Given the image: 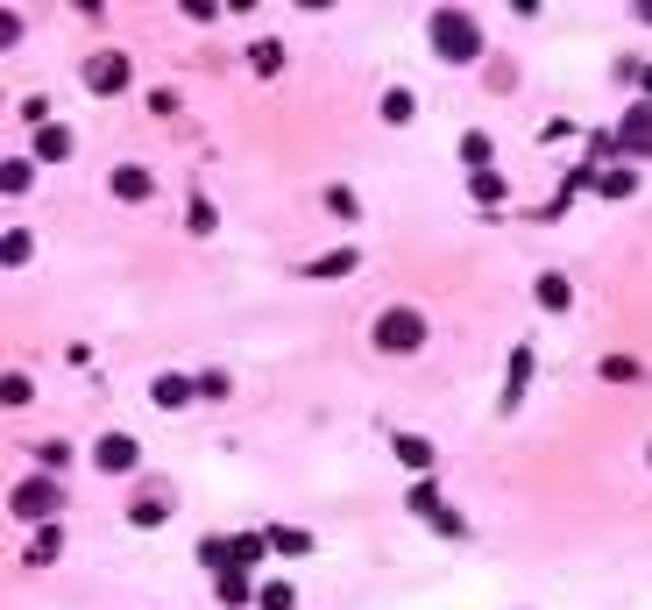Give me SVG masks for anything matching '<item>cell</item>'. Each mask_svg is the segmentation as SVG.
Returning <instances> with one entry per match:
<instances>
[{"instance_id":"cell-14","label":"cell","mask_w":652,"mask_h":610,"mask_svg":"<svg viewBox=\"0 0 652 610\" xmlns=\"http://www.w3.org/2000/svg\"><path fill=\"white\" fill-rule=\"evenodd\" d=\"M532 291H539V313H567V305H575V284H567L560 270H539Z\"/></svg>"},{"instance_id":"cell-22","label":"cell","mask_w":652,"mask_h":610,"mask_svg":"<svg viewBox=\"0 0 652 610\" xmlns=\"http://www.w3.org/2000/svg\"><path fill=\"white\" fill-rule=\"evenodd\" d=\"M270 554H312V532H298V525H270Z\"/></svg>"},{"instance_id":"cell-2","label":"cell","mask_w":652,"mask_h":610,"mask_svg":"<svg viewBox=\"0 0 652 610\" xmlns=\"http://www.w3.org/2000/svg\"><path fill=\"white\" fill-rule=\"evenodd\" d=\"M426 313L419 305H390V313H376V327H369V341L383 348V355H419L426 348Z\"/></svg>"},{"instance_id":"cell-12","label":"cell","mask_w":652,"mask_h":610,"mask_svg":"<svg viewBox=\"0 0 652 610\" xmlns=\"http://www.w3.org/2000/svg\"><path fill=\"white\" fill-rule=\"evenodd\" d=\"M390 447H397V462H404V469H412V476H433V454H440V447H433L426 433H397Z\"/></svg>"},{"instance_id":"cell-31","label":"cell","mask_w":652,"mask_h":610,"mask_svg":"<svg viewBox=\"0 0 652 610\" xmlns=\"http://www.w3.org/2000/svg\"><path fill=\"white\" fill-rule=\"evenodd\" d=\"M603 376H610V384H645V369H638L631 355H610V362H603Z\"/></svg>"},{"instance_id":"cell-9","label":"cell","mask_w":652,"mask_h":610,"mask_svg":"<svg viewBox=\"0 0 652 610\" xmlns=\"http://www.w3.org/2000/svg\"><path fill=\"white\" fill-rule=\"evenodd\" d=\"M525 391H532V341H518V348H511V369H504V412H518V405H525Z\"/></svg>"},{"instance_id":"cell-15","label":"cell","mask_w":652,"mask_h":610,"mask_svg":"<svg viewBox=\"0 0 652 610\" xmlns=\"http://www.w3.org/2000/svg\"><path fill=\"white\" fill-rule=\"evenodd\" d=\"M461 164H468V178H475V171H497V142H489L482 128H468V135H461Z\"/></svg>"},{"instance_id":"cell-21","label":"cell","mask_w":652,"mask_h":610,"mask_svg":"<svg viewBox=\"0 0 652 610\" xmlns=\"http://www.w3.org/2000/svg\"><path fill=\"white\" fill-rule=\"evenodd\" d=\"M631 192H638V171H631V164H617V171L596 178V199H631Z\"/></svg>"},{"instance_id":"cell-16","label":"cell","mask_w":652,"mask_h":610,"mask_svg":"<svg viewBox=\"0 0 652 610\" xmlns=\"http://www.w3.org/2000/svg\"><path fill=\"white\" fill-rule=\"evenodd\" d=\"M213 589H220V603H227V610H249V603H256V582H249V575H241V568H227V575H213Z\"/></svg>"},{"instance_id":"cell-39","label":"cell","mask_w":652,"mask_h":610,"mask_svg":"<svg viewBox=\"0 0 652 610\" xmlns=\"http://www.w3.org/2000/svg\"><path fill=\"white\" fill-rule=\"evenodd\" d=\"M645 454H652V447H645Z\"/></svg>"},{"instance_id":"cell-6","label":"cell","mask_w":652,"mask_h":610,"mask_svg":"<svg viewBox=\"0 0 652 610\" xmlns=\"http://www.w3.org/2000/svg\"><path fill=\"white\" fill-rule=\"evenodd\" d=\"M93 469L135 476V469H142V440H135V433H100V440H93Z\"/></svg>"},{"instance_id":"cell-30","label":"cell","mask_w":652,"mask_h":610,"mask_svg":"<svg viewBox=\"0 0 652 610\" xmlns=\"http://www.w3.org/2000/svg\"><path fill=\"white\" fill-rule=\"evenodd\" d=\"M163 518H171V504H163V497H135V504H128V525H163Z\"/></svg>"},{"instance_id":"cell-27","label":"cell","mask_w":652,"mask_h":610,"mask_svg":"<svg viewBox=\"0 0 652 610\" xmlns=\"http://www.w3.org/2000/svg\"><path fill=\"white\" fill-rule=\"evenodd\" d=\"M256 610H298V589H291V582H263V589H256Z\"/></svg>"},{"instance_id":"cell-13","label":"cell","mask_w":652,"mask_h":610,"mask_svg":"<svg viewBox=\"0 0 652 610\" xmlns=\"http://www.w3.org/2000/svg\"><path fill=\"white\" fill-rule=\"evenodd\" d=\"M263 554H270V532H234L227 540V568H241V575H249Z\"/></svg>"},{"instance_id":"cell-29","label":"cell","mask_w":652,"mask_h":610,"mask_svg":"<svg viewBox=\"0 0 652 610\" xmlns=\"http://www.w3.org/2000/svg\"><path fill=\"white\" fill-rule=\"evenodd\" d=\"M192 384H199V398H206V405H220V398H234V384H227V369H199V376H192Z\"/></svg>"},{"instance_id":"cell-28","label":"cell","mask_w":652,"mask_h":610,"mask_svg":"<svg viewBox=\"0 0 652 610\" xmlns=\"http://www.w3.org/2000/svg\"><path fill=\"white\" fill-rule=\"evenodd\" d=\"M468 192H475V206H504V178H497V171H475Z\"/></svg>"},{"instance_id":"cell-34","label":"cell","mask_w":652,"mask_h":610,"mask_svg":"<svg viewBox=\"0 0 652 610\" xmlns=\"http://www.w3.org/2000/svg\"><path fill=\"white\" fill-rule=\"evenodd\" d=\"M36 462H43V476H57V469L71 462V447H64V440H43V447H36Z\"/></svg>"},{"instance_id":"cell-33","label":"cell","mask_w":652,"mask_h":610,"mask_svg":"<svg viewBox=\"0 0 652 610\" xmlns=\"http://www.w3.org/2000/svg\"><path fill=\"white\" fill-rule=\"evenodd\" d=\"M326 206H334L341 220H362V199H355L348 185H326Z\"/></svg>"},{"instance_id":"cell-8","label":"cell","mask_w":652,"mask_h":610,"mask_svg":"<svg viewBox=\"0 0 652 610\" xmlns=\"http://www.w3.org/2000/svg\"><path fill=\"white\" fill-rule=\"evenodd\" d=\"M192 398H199V384H192V376H178V369H163L156 384H149V405H156V412H185Z\"/></svg>"},{"instance_id":"cell-3","label":"cell","mask_w":652,"mask_h":610,"mask_svg":"<svg viewBox=\"0 0 652 610\" xmlns=\"http://www.w3.org/2000/svg\"><path fill=\"white\" fill-rule=\"evenodd\" d=\"M8 511H15L22 525H50V518L64 511V490H57V476H22V483L8 490Z\"/></svg>"},{"instance_id":"cell-35","label":"cell","mask_w":652,"mask_h":610,"mask_svg":"<svg viewBox=\"0 0 652 610\" xmlns=\"http://www.w3.org/2000/svg\"><path fill=\"white\" fill-rule=\"evenodd\" d=\"M15 114H22V121H36V128H50V100H43V93H29Z\"/></svg>"},{"instance_id":"cell-19","label":"cell","mask_w":652,"mask_h":610,"mask_svg":"<svg viewBox=\"0 0 652 610\" xmlns=\"http://www.w3.org/2000/svg\"><path fill=\"white\" fill-rule=\"evenodd\" d=\"M57 547H64L57 518H50V525H36V540H29V568H50V561H57Z\"/></svg>"},{"instance_id":"cell-17","label":"cell","mask_w":652,"mask_h":610,"mask_svg":"<svg viewBox=\"0 0 652 610\" xmlns=\"http://www.w3.org/2000/svg\"><path fill=\"white\" fill-rule=\"evenodd\" d=\"M376 114H383L390 128H404V121H412V114H419V100H412V86H390V93L376 100Z\"/></svg>"},{"instance_id":"cell-5","label":"cell","mask_w":652,"mask_h":610,"mask_svg":"<svg viewBox=\"0 0 652 610\" xmlns=\"http://www.w3.org/2000/svg\"><path fill=\"white\" fill-rule=\"evenodd\" d=\"M128 50H93L86 57V71H78V79H86V93H100V100H114V93H128Z\"/></svg>"},{"instance_id":"cell-1","label":"cell","mask_w":652,"mask_h":610,"mask_svg":"<svg viewBox=\"0 0 652 610\" xmlns=\"http://www.w3.org/2000/svg\"><path fill=\"white\" fill-rule=\"evenodd\" d=\"M426 43H433L440 64H475L482 57V22L468 8H433L426 15Z\"/></svg>"},{"instance_id":"cell-24","label":"cell","mask_w":652,"mask_h":610,"mask_svg":"<svg viewBox=\"0 0 652 610\" xmlns=\"http://www.w3.org/2000/svg\"><path fill=\"white\" fill-rule=\"evenodd\" d=\"M29 398H36V384H29L22 369H8V376H0V405H8V412H22Z\"/></svg>"},{"instance_id":"cell-26","label":"cell","mask_w":652,"mask_h":610,"mask_svg":"<svg viewBox=\"0 0 652 610\" xmlns=\"http://www.w3.org/2000/svg\"><path fill=\"white\" fill-rule=\"evenodd\" d=\"M29 178H36V164H29V157H8V164H0V192H8V199H15V192H29Z\"/></svg>"},{"instance_id":"cell-37","label":"cell","mask_w":652,"mask_h":610,"mask_svg":"<svg viewBox=\"0 0 652 610\" xmlns=\"http://www.w3.org/2000/svg\"><path fill=\"white\" fill-rule=\"evenodd\" d=\"M638 86H645V100H652V64H638Z\"/></svg>"},{"instance_id":"cell-36","label":"cell","mask_w":652,"mask_h":610,"mask_svg":"<svg viewBox=\"0 0 652 610\" xmlns=\"http://www.w3.org/2000/svg\"><path fill=\"white\" fill-rule=\"evenodd\" d=\"M149 114H156V121H171V114H178V93H171V86H156V93H149Z\"/></svg>"},{"instance_id":"cell-7","label":"cell","mask_w":652,"mask_h":610,"mask_svg":"<svg viewBox=\"0 0 652 610\" xmlns=\"http://www.w3.org/2000/svg\"><path fill=\"white\" fill-rule=\"evenodd\" d=\"M617 149H624L631 164H652V100L624 107V121H617Z\"/></svg>"},{"instance_id":"cell-4","label":"cell","mask_w":652,"mask_h":610,"mask_svg":"<svg viewBox=\"0 0 652 610\" xmlns=\"http://www.w3.org/2000/svg\"><path fill=\"white\" fill-rule=\"evenodd\" d=\"M404 504H412V518L440 525L447 540H468V518H461V511H447V497L433 490V476H419V483H412V497H404Z\"/></svg>"},{"instance_id":"cell-38","label":"cell","mask_w":652,"mask_h":610,"mask_svg":"<svg viewBox=\"0 0 652 610\" xmlns=\"http://www.w3.org/2000/svg\"><path fill=\"white\" fill-rule=\"evenodd\" d=\"M638 22H652V0H645V8H638Z\"/></svg>"},{"instance_id":"cell-20","label":"cell","mask_w":652,"mask_h":610,"mask_svg":"<svg viewBox=\"0 0 652 610\" xmlns=\"http://www.w3.org/2000/svg\"><path fill=\"white\" fill-rule=\"evenodd\" d=\"M249 71H256V79H277V71H284V43H277V36H263V43L249 50Z\"/></svg>"},{"instance_id":"cell-32","label":"cell","mask_w":652,"mask_h":610,"mask_svg":"<svg viewBox=\"0 0 652 610\" xmlns=\"http://www.w3.org/2000/svg\"><path fill=\"white\" fill-rule=\"evenodd\" d=\"M610 157H617V135H610V128H596V135H589V171H603Z\"/></svg>"},{"instance_id":"cell-18","label":"cell","mask_w":652,"mask_h":610,"mask_svg":"<svg viewBox=\"0 0 652 610\" xmlns=\"http://www.w3.org/2000/svg\"><path fill=\"white\" fill-rule=\"evenodd\" d=\"M64 157H71V128H57V121L36 128V164H64Z\"/></svg>"},{"instance_id":"cell-11","label":"cell","mask_w":652,"mask_h":610,"mask_svg":"<svg viewBox=\"0 0 652 610\" xmlns=\"http://www.w3.org/2000/svg\"><path fill=\"white\" fill-rule=\"evenodd\" d=\"M355 263H362V249H326V256H312L298 277H312V284H334V277H348Z\"/></svg>"},{"instance_id":"cell-25","label":"cell","mask_w":652,"mask_h":610,"mask_svg":"<svg viewBox=\"0 0 652 610\" xmlns=\"http://www.w3.org/2000/svg\"><path fill=\"white\" fill-rule=\"evenodd\" d=\"M36 256V242H29V227H8V242H0V263H8V270H22Z\"/></svg>"},{"instance_id":"cell-23","label":"cell","mask_w":652,"mask_h":610,"mask_svg":"<svg viewBox=\"0 0 652 610\" xmlns=\"http://www.w3.org/2000/svg\"><path fill=\"white\" fill-rule=\"evenodd\" d=\"M185 227H192V235H213V227H220V213H213V199H206V192H192V199H185Z\"/></svg>"},{"instance_id":"cell-10","label":"cell","mask_w":652,"mask_h":610,"mask_svg":"<svg viewBox=\"0 0 652 610\" xmlns=\"http://www.w3.org/2000/svg\"><path fill=\"white\" fill-rule=\"evenodd\" d=\"M114 199H128V206H149V192H156V178L142 171V164H114Z\"/></svg>"}]
</instances>
